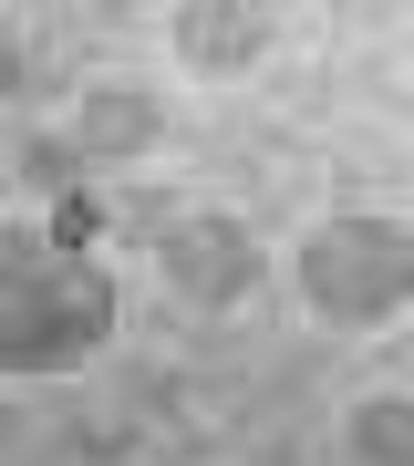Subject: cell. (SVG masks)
<instances>
[{"mask_svg":"<svg viewBox=\"0 0 414 466\" xmlns=\"http://www.w3.org/2000/svg\"><path fill=\"white\" fill-rule=\"evenodd\" d=\"M115 332V280L42 228H0V373H73Z\"/></svg>","mask_w":414,"mask_h":466,"instance_id":"cell-1","label":"cell"},{"mask_svg":"<svg viewBox=\"0 0 414 466\" xmlns=\"http://www.w3.org/2000/svg\"><path fill=\"white\" fill-rule=\"evenodd\" d=\"M300 300L331 321V332H383V321L414 311V238L383 228V218H321L311 238H300Z\"/></svg>","mask_w":414,"mask_h":466,"instance_id":"cell-2","label":"cell"},{"mask_svg":"<svg viewBox=\"0 0 414 466\" xmlns=\"http://www.w3.org/2000/svg\"><path fill=\"white\" fill-rule=\"evenodd\" d=\"M156 269H166V290H177L187 311H228V300H248V280H259V238H248L238 218H217V208H187V218L156 228Z\"/></svg>","mask_w":414,"mask_h":466,"instance_id":"cell-3","label":"cell"},{"mask_svg":"<svg viewBox=\"0 0 414 466\" xmlns=\"http://www.w3.org/2000/svg\"><path fill=\"white\" fill-rule=\"evenodd\" d=\"M280 42V11H238V0H197V11H177V52H187V73H248L259 52Z\"/></svg>","mask_w":414,"mask_h":466,"instance_id":"cell-4","label":"cell"},{"mask_svg":"<svg viewBox=\"0 0 414 466\" xmlns=\"http://www.w3.org/2000/svg\"><path fill=\"white\" fill-rule=\"evenodd\" d=\"M156 104L146 94H94V104H83V146H94V156H146L156 146Z\"/></svg>","mask_w":414,"mask_h":466,"instance_id":"cell-5","label":"cell"},{"mask_svg":"<svg viewBox=\"0 0 414 466\" xmlns=\"http://www.w3.org/2000/svg\"><path fill=\"white\" fill-rule=\"evenodd\" d=\"M352 456L363 466H414V404L404 394H373V404H352Z\"/></svg>","mask_w":414,"mask_h":466,"instance_id":"cell-6","label":"cell"}]
</instances>
